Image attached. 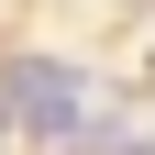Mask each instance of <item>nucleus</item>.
<instances>
[{"mask_svg": "<svg viewBox=\"0 0 155 155\" xmlns=\"http://www.w3.org/2000/svg\"><path fill=\"white\" fill-rule=\"evenodd\" d=\"M122 155H155V133H144V144H122Z\"/></svg>", "mask_w": 155, "mask_h": 155, "instance_id": "nucleus-2", "label": "nucleus"}, {"mask_svg": "<svg viewBox=\"0 0 155 155\" xmlns=\"http://www.w3.org/2000/svg\"><path fill=\"white\" fill-rule=\"evenodd\" d=\"M11 111L55 144V133L89 122V89H78V67H55V55H22V67H11Z\"/></svg>", "mask_w": 155, "mask_h": 155, "instance_id": "nucleus-1", "label": "nucleus"}]
</instances>
